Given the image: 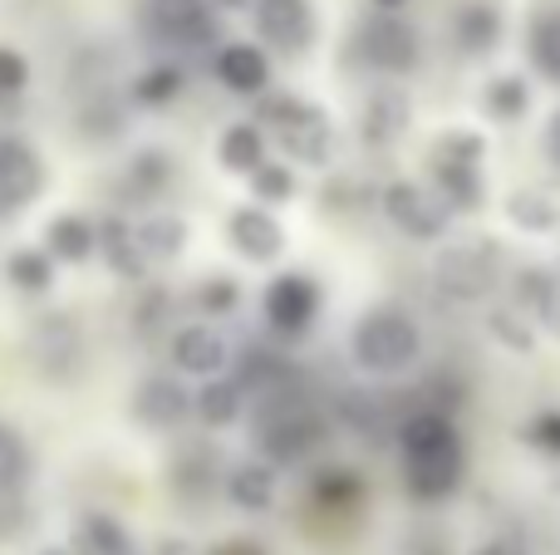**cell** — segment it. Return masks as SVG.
Here are the masks:
<instances>
[{
    "mask_svg": "<svg viewBox=\"0 0 560 555\" xmlns=\"http://www.w3.org/2000/svg\"><path fill=\"white\" fill-rule=\"evenodd\" d=\"M482 108H487V118H497V123H516V118L532 108V88H526L522 74H497L482 94Z\"/></svg>",
    "mask_w": 560,
    "mask_h": 555,
    "instance_id": "obj_32",
    "label": "cell"
},
{
    "mask_svg": "<svg viewBox=\"0 0 560 555\" xmlns=\"http://www.w3.org/2000/svg\"><path fill=\"white\" fill-rule=\"evenodd\" d=\"M45 187V163L15 133H0V216H15L25 202H35Z\"/></svg>",
    "mask_w": 560,
    "mask_h": 555,
    "instance_id": "obj_12",
    "label": "cell"
},
{
    "mask_svg": "<svg viewBox=\"0 0 560 555\" xmlns=\"http://www.w3.org/2000/svg\"><path fill=\"white\" fill-rule=\"evenodd\" d=\"M256 29L280 49H300L315 35V10L310 0H256Z\"/></svg>",
    "mask_w": 560,
    "mask_h": 555,
    "instance_id": "obj_16",
    "label": "cell"
},
{
    "mask_svg": "<svg viewBox=\"0 0 560 555\" xmlns=\"http://www.w3.org/2000/svg\"><path fill=\"white\" fill-rule=\"evenodd\" d=\"M522 438H526V448L546 452V458H560V409L532 413V418H526V428H522Z\"/></svg>",
    "mask_w": 560,
    "mask_h": 555,
    "instance_id": "obj_37",
    "label": "cell"
},
{
    "mask_svg": "<svg viewBox=\"0 0 560 555\" xmlns=\"http://www.w3.org/2000/svg\"><path fill=\"white\" fill-rule=\"evenodd\" d=\"M217 79H222L232 94H266V84H271V59L256 45H222V55H217Z\"/></svg>",
    "mask_w": 560,
    "mask_h": 555,
    "instance_id": "obj_21",
    "label": "cell"
},
{
    "mask_svg": "<svg viewBox=\"0 0 560 555\" xmlns=\"http://www.w3.org/2000/svg\"><path fill=\"white\" fill-rule=\"evenodd\" d=\"M246 379L242 374H217V379H207V389L197 393V418L207 423V428H226V423H236L242 418V409H246Z\"/></svg>",
    "mask_w": 560,
    "mask_h": 555,
    "instance_id": "obj_23",
    "label": "cell"
},
{
    "mask_svg": "<svg viewBox=\"0 0 560 555\" xmlns=\"http://www.w3.org/2000/svg\"><path fill=\"white\" fill-rule=\"evenodd\" d=\"M433 275L447 300L472 305V300H482V295H492L497 275H502V251H497L487 236H472V241L447 246V251L438 256Z\"/></svg>",
    "mask_w": 560,
    "mask_h": 555,
    "instance_id": "obj_7",
    "label": "cell"
},
{
    "mask_svg": "<svg viewBox=\"0 0 560 555\" xmlns=\"http://www.w3.org/2000/svg\"><path fill=\"white\" fill-rule=\"evenodd\" d=\"M516 300L532 315L541 330L560 334V271H546V265H526L516 275Z\"/></svg>",
    "mask_w": 560,
    "mask_h": 555,
    "instance_id": "obj_20",
    "label": "cell"
},
{
    "mask_svg": "<svg viewBox=\"0 0 560 555\" xmlns=\"http://www.w3.org/2000/svg\"><path fill=\"white\" fill-rule=\"evenodd\" d=\"M502 29H506V20L492 0H467V5L453 15V45L463 49V55L482 59L502 45Z\"/></svg>",
    "mask_w": 560,
    "mask_h": 555,
    "instance_id": "obj_18",
    "label": "cell"
},
{
    "mask_svg": "<svg viewBox=\"0 0 560 555\" xmlns=\"http://www.w3.org/2000/svg\"><path fill=\"white\" fill-rule=\"evenodd\" d=\"M467 555H532V551H526L516 536H487V541H477Z\"/></svg>",
    "mask_w": 560,
    "mask_h": 555,
    "instance_id": "obj_42",
    "label": "cell"
},
{
    "mask_svg": "<svg viewBox=\"0 0 560 555\" xmlns=\"http://www.w3.org/2000/svg\"><path fill=\"white\" fill-rule=\"evenodd\" d=\"M226 236H232V246L246 256V261H276L280 246H285L280 222L266 216L261 206H242V212L226 216Z\"/></svg>",
    "mask_w": 560,
    "mask_h": 555,
    "instance_id": "obj_17",
    "label": "cell"
},
{
    "mask_svg": "<svg viewBox=\"0 0 560 555\" xmlns=\"http://www.w3.org/2000/svg\"><path fill=\"white\" fill-rule=\"evenodd\" d=\"M398 448H404V477L418 501H447L463 487V438L443 409H418L398 423Z\"/></svg>",
    "mask_w": 560,
    "mask_h": 555,
    "instance_id": "obj_1",
    "label": "cell"
},
{
    "mask_svg": "<svg viewBox=\"0 0 560 555\" xmlns=\"http://www.w3.org/2000/svg\"><path fill=\"white\" fill-rule=\"evenodd\" d=\"M30 79V64L15 55V49H0V94H20Z\"/></svg>",
    "mask_w": 560,
    "mask_h": 555,
    "instance_id": "obj_39",
    "label": "cell"
},
{
    "mask_svg": "<svg viewBox=\"0 0 560 555\" xmlns=\"http://www.w3.org/2000/svg\"><path fill=\"white\" fill-rule=\"evenodd\" d=\"M143 29L163 49H207L217 39V15L207 0H143Z\"/></svg>",
    "mask_w": 560,
    "mask_h": 555,
    "instance_id": "obj_8",
    "label": "cell"
},
{
    "mask_svg": "<svg viewBox=\"0 0 560 555\" xmlns=\"http://www.w3.org/2000/svg\"><path fill=\"white\" fill-rule=\"evenodd\" d=\"M39 555H84V551H65V546H49V551H39Z\"/></svg>",
    "mask_w": 560,
    "mask_h": 555,
    "instance_id": "obj_46",
    "label": "cell"
},
{
    "mask_svg": "<svg viewBox=\"0 0 560 555\" xmlns=\"http://www.w3.org/2000/svg\"><path fill=\"white\" fill-rule=\"evenodd\" d=\"M79 551L84 555H138L128 527L118 517H108V511H84V517H79Z\"/></svg>",
    "mask_w": 560,
    "mask_h": 555,
    "instance_id": "obj_28",
    "label": "cell"
},
{
    "mask_svg": "<svg viewBox=\"0 0 560 555\" xmlns=\"http://www.w3.org/2000/svg\"><path fill=\"white\" fill-rule=\"evenodd\" d=\"M212 555H261L256 546H246V541H232V546H217Z\"/></svg>",
    "mask_w": 560,
    "mask_h": 555,
    "instance_id": "obj_44",
    "label": "cell"
},
{
    "mask_svg": "<svg viewBox=\"0 0 560 555\" xmlns=\"http://www.w3.org/2000/svg\"><path fill=\"white\" fill-rule=\"evenodd\" d=\"M482 157H487L482 133H467V128H453V133H443L433 143V187L443 192V202L453 212H477L487 202Z\"/></svg>",
    "mask_w": 560,
    "mask_h": 555,
    "instance_id": "obj_3",
    "label": "cell"
},
{
    "mask_svg": "<svg viewBox=\"0 0 560 555\" xmlns=\"http://www.w3.org/2000/svg\"><path fill=\"white\" fill-rule=\"evenodd\" d=\"M261 123H271L276 143L285 147L290 163L305 167H329L335 157V123L319 104H305V98H271L261 108Z\"/></svg>",
    "mask_w": 560,
    "mask_h": 555,
    "instance_id": "obj_5",
    "label": "cell"
},
{
    "mask_svg": "<svg viewBox=\"0 0 560 555\" xmlns=\"http://www.w3.org/2000/svg\"><path fill=\"white\" fill-rule=\"evenodd\" d=\"M512 320H516L512 310H497V315H492V330L502 334V340L512 344V350H532V330H526V324H522V330H516Z\"/></svg>",
    "mask_w": 560,
    "mask_h": 555,
    "instance_id": "obj_40",
    "label": "cell"
},
{
    "mask_svg": "<svg viewBox=\"0 0 560 555\" xmlns=\"http://www.w3.org/2000/svg\"><path fill=\"white\" fill-rule=\"evenodd\" d=\"M359 497H364V482H359V472H349V468H325V472H315V482H310V501L325 511H354Z\"/></svg>",
    "mask_w": 560,
    "mask_h": 555,
    "instance_id": "obj_30",
    "label": "cell"
},
{
    "mask_svg": "<svg viewBox=\"0 0 560 555\" xmlns=\"http://www.w3.org/2000/svg\"><path fill=\"white\" fill-rule=\"evenodd\" d=\"M45 241H49V256H55V261H69V265L89 261V256L98 251V232L84 222V216H74V212L55 216V222H49V232H45Z\"/></svg>",
    "mask_w": 560,
    "mask_h": 555,
    "instance_id": "obj_26",
    "label": "cell"
},
{
    "mask_svg": "<svg viewBox=\"0 0 560 555\" xmlns=\"http://www.w3.org/2000/svg\"><path fill=\"white\" fill-rule=\"evenodd\" d=\"M10 281H15L20 291H30V295L49 291V281H55L49 251H15V256H10Z\"/></svg>",
    "mask_w": 560,
    "mask_h": 555,
    "instance_id": "obj_36",
    "label": "cell"
},
{
    "mask_svg": "<svg viewBox=\"0 0 560 555\" xmlns=\"http://www.w3.org/2000/svg\"><path fill=\"white\" fill-rule=\"evenodd\" d=\"M25 354L35 364V374H45L49 383H69L84 374V330H79L74 315H45V320L30 330Z\"/></svg>",
    "mask_w": 560,
    "mask_h": 555,
    "instance_id": "obj_9",
    "label": "cell"
},
{
    "mask_svg": "<svg viewBox=\"0 0 560 555\" xmlns=\"http://www.w3.org/2000/svg\"><path fill=\"white\" fill-rule=\"evenodd\" d=\"M232 507L242 511H266L276 501V462L271 458H246L222 477Z\"/></svg>",
    "mask_w": 560,
    "mask_h": 555,
    "instance_id": "obj_19",
    "label": "cell"
},
{
    "mask_svg": "<svg viewBox=\"0 0 560 555\" xmlns=\"http://www.w3.org/2000/svg\"><path fill=\"white\" fill-rule=\"evenodd\" d=\"M217 477H226V472L217 468V452H212V448H183V452H177V462H173V487L183 492V497L202 501L212 487H222Z\"/></svg>",
    "mask_w": 560,
    "mask_h": 555,
    "instance_id": "obj_27",
    "label": "cell"
},
{
    "mask_svg": "<svg viewBox=\"0 0 560 555\" xmlns=\"http://www.w3.org/2000/svg\"><path fill=\"white\" fill-rule=\"evenodd\" d=\"M138 241H143L148 261H177L183 256V241H187V222L173 212H153L148 222H138Z\"/></svg>",
    "mask_w": 560,
    "mask_h": 555,
    "instance_id": "obj_29",
    "label": "cell"
},
{
    "mask_svg": "<svg viewBox=\"0 0 560 555\" xmlns=\"http://www.w3.org/2000/svg\"><path fill=\"white\" fill-rule=\"evenodd\" d=\"M252 192L261 197V202H285V197L295 192V177H290L280 163H261L252 173Z\"/></svg>",
    "mask_w": 560,
    "mask_h": 555,
    "instance_id": "obj_38",
    "label": "cell"
},
{
    "mask_svg": "<svg viewBox=\"0 0 560 555\" xmlns=\"http://www.w3.org/2000/svg\"><path fill=\"white\" fill-rule=\"evenodd\" d=\"M173 364L183 374H197V379H217L232 364V344L217 324H183L173 334Z\"/></svg>",
    "mask_w": 560,
    "mask_h": 555,
    "instance_id": "obj_13",
    "label": "cell"
},
{
    "mask_svg": "<svg viewBox=\"0 0 560 555\" xmlns=\"http://www.w3.org/2000/svg\"><path fill=\"white\" fill-rule=\"evenodd\" d=\"M261 315H266V324H271L276 334L295 340V334H305L310 324H315V315H319V285L310 281V275H300V271L276 275V281L266 285V295H261Z\"/></svg>",
    "mask_w": 560,
    "mask_h": 555,
    "instance_id": "obj_11",
    "label": "cell"
},
{
    "mask_svg": "<svg viewBox=\"0 0 560 555\" xmlns=\"http://www.w3.org/2000/svg\"><path fill=\"white\" fill-rule=\"evenodd\" d=\"M408 123H413V108H408L404 88L384 84L364 98V108H359V138H364L369 147H394L398 138L408 133Z\"/></svg>",
    "mask_w": 560,
    "mask_h": 555,
    "instance_id": "obj_15",
    "label": "cell"
},
{
    "mask_svg": "<svg viewBox=\"0 0 560 555\" xmlns=\"http://www.w3.org/2000/svg\"><path fill=\"white\" fill-rule=\"evenodd\" d=\"M374 5H378V10H404L408 0H374Z\"/></svg>",
    "mask_w": 560,
    "mask_h": 555,
    "instance_id": "obj_45",
    "label": "cell"
},
{
    "mask_svg": "<svg viewBox=\"0 0 560 555\" xmlns=\"http://www.w3.org/2000/svg\"><path fill=\"white\" fill-rule=\"evenodd\" d=\"M98 251H104V261L114 265L124 281H143L148 265H153L143 241H138V226H128L124 216H108V222L98 226Z\"/></svg>",
    "mask_w": 560,
    "mask_h": 555,
    "instance_id": "obj_22",
    "label": "cell"
},
{
    "mask_svg": "<svg viewBox=\"0 0 560 555\" xmlns=\"http://www.w3.org/2000/svg\"><path fill=\"white\" fill-rule=\"evenodd\" d=\"M354 55L378 74H408L423 59V39L398 10H374L369 20H359L354 29Z\"/></svg>",
    "mask_w": 560,
    "mask_h": 555,
    "instance_id": "obj_6",
    "label": "cell"
},
{
    "mask_svg": "<svg viewBox=\"0 0 560 555\" xmlns=\"http://www.w3.org/2000/svg\"><path fill=\"white\" fill-rule=\"evenodd\" d=\"M183 88H187V74L177 64H148L143 74L133 79V98H138V104H148V108L173 104Z\"/></svg>",
    "mask_w": 560,
    "mask_h": 555,
    "instance_id": "obj_34",
    "label": "cell"
},
{
    "mask_svg": "<svg viewBox=\"0 0 560 555\" xmlns=\"http://www.w3.org/2000/svg\"><path fill=\"white\" fill-rule=\"evenodd\" d=\"M167 182H173V163H167V153H158V147H148V153H138L133 163H128V197H138V202H153V197L167 192Z\"/></svg>",
    "mask_w": 560,
    "mask_h": 555,
    "instance_id": "obj_31",
    "label": "cell"
},
{
    "mask_svg": "<svg viewBox=\"0 0 560 555\" xmlns=\"http://www.w3.org/2000/svg\"><path fill=\"white\" fill-rule=\"evenodd\" d=\"M541 147H546V163L560 173V108L546 118V133H541Z\"/></svg>",
    "mask_w": 560,
    "mask_h": 555,
    "instance_id": "obj_43",
    "label": "cell"
},
{
    "mask_svg": "<svg viewBox=\"0 0 560 555\" xmlns=\"http://www.w3.org/2000/svg\"><path fill=\"white\" fill-rule=\"evenodd\" d=\"M506 216L522 232H551V226H560V206L546 192H512L506 197Z\"/></svg>",
    "mask_w": 560,
    "mask_h": 555,
    "instance_id": "obj_35",
    "label": "cell"
},
{
    "mask_svg": "<svg viewBox=\"0 0 560 555\" xmlns=\"http://www.w3.org/2000/svg\"><path fill=\"white\" fill-rule=\"evenodd\" d=\"M526 55H532L536 74L560 84V5L556 10H536L532 15V29H526Z\"/></svg>",
    "mask_w": 560,
    "mask_h": 555,
    "instance_id": "obj_24",
    "label": "cell"
},
{
    "mask_svg": "<svg viewBox=\"0 0 560 555\" xmlns=\"http://www.w3.org/2000/svg\"><path fill=\"white\" fill-rule=\"evenodd\" d=\"M378 202H384L388 222L404 236H413V241H438L447 232V222H453V206L443 202V192L423 182H388Z\"/></svg>",
    "mask_w": 560,
    "mask_h": 555,
    "instance_id": "obj_10",
    "label": "cell"
},
{
    "mask_svg": "<svg viewBox=\"0 0 560 555\" xmlns=\"http://www.w3.org/2000/svg\"><path fill=\"white\" fill-rule=\"evenodd\" d=\"M30 482V448L10 423H0V497H20Z\"/></svg>",
    "mask_w": 560,
    "mask_h": 555,
    "instance_id": "obj_33",
    "label": "cell"
},
{
    "mask_svg": "<svg viewBox=\"0 0 560 555\" xmlns=\"http://www.w3.org/2000/svg\"><path fill=\"white\" fill-rule=\"evenodd\" d=\"M423 350V334L398 305H378L354 324V359L369 374H404Z\"/></svg>",
    "mask_w": 560,
    "mask_h": 555,
    "instance_id": "obj_4",
    "label": "cell"
},
{
    "mask_svg": "<svg viewBox=\"0 0 560 555\" xmlns=\"http://www.w3.org/2000/svg\"><path fill=\"white\" fill-rule=\"evenodd\" d=\"M202 305H207V310H232V305H236V285L232 281H207L202 285Z\"/></svg>",
    "mask_w": 560,
    "mask_h": 555,
    "instance_id": "obj_41",
    "label": "cell"
},
{
    "mask_svg": "<svg viewBox=\"0 0 560 555\" xmlns=\"http://www.w3.org/2000/svg\"><path fill=\"white\" fill-rule=\"evenodd\" d=\"M192 409H197V399L177 379H167V374H148L133 389V418L143 428H177Z\"/></svg>",
    "mask_w": 560,
    "mask_h": 555,
    "instance_id": "obj_14",
    "label": "cell"
},
{
    "mask_svg": "<svg viewBox=\"0 0 560 555\" xmlns=\"http://www.w3.org/2000/svg\"><path fill=\"white\" fill-rule=\"evenodd\" d=\"M217 163L226 167V173H246L252 177L256 167L266 163V138L256 123H232L222 138H217Z\"/></svg>",
    "mask_w": 560,
    "mask_h": 555,
    "instance_id": "obj_25",
    "label": "cell"
},
{
    "mask_svg": "<svg viewBox=\"0 0 560 555\" xmlns=\"http://www.w3.org/2000/svg\"><path fill=\"white\" fill-rule=\"evenodd\" d=\"M252 438L261 448V458L300 462L305 452H315L325 442V413L315 409L310 393L295 389V379H280L271 389H261V399H256Z\"/></svg>",
    "mask_w": 560,
    "mask_h": 555,
    "instance_id": "obj_2",
    "label": "cell"
},
{
    "mask_svg": "<svg viewBox=\"0 0 560 555\" xmlns=\"http://www.w3.org/2000/svg\"><path fill=\"white\" fill-rule=\"evenodd\" d=\"M236 5H242V0H226V10H236Z\"/></svg>",
    "mask_w": 560,
    "mask_h": 555,
    "instance_id": "obj_47",
    "label": "cell"
}]
</instances>
